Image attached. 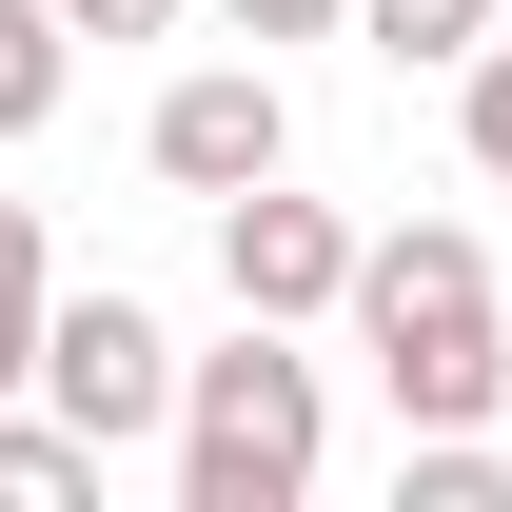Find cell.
Wrapping results in <instances>:
<instances>
[{"label": "cell", "instance_id": "1", "mask_svg": "<svg viewBox=\"0 0 512 512\" xmlns=\"http://www.w3.org/2000/svg\"><path fill=\"white\" fill-rule=\"evenodd\" d=\"M335 316H355V355L394 375V414H414V434H453V414H493V394H512V316H493V256L453 237V217H414V237H355Z\"/></svg>", "mask_w": 512, "mask_h": 512}, {"label": "cell", "instance_id": "9", "mask_svg": "<svg viewBox=\"0 0 512 512\" xmlns=\"http://www.w3.org/2000/svg\"><path fill=\"white\" fill-rule=\"evenodd\" d=\"M355 40H375V60H473L493 0H355Z\"/></svg>", "mask_w": 512, "mask_h": 512}, {"label": "cell", "instance_id": "12", "mask_svg": "<svg viewBox=\"0 0 512 512\" xmlns=\"http://www.w3.org/2000/svg\"><path fill=\"white\" fill-rule=\"evenodd\" d=\"M79 40H178V0H60Z\"/></svg>", "mask_w": 512, "mask_h": 512}, {"label": "cell", "instance_id": "11", "mask_svg": "<svg viewBox=\"0 0 512 512\" xmlns=\"http://www.w3.org/2000/svg\"><path fill=\"white\" fill-rule=\"evenodd\" d=\"M217 20H237V40H335L355 0H217Z\"/></svg>", "mask_w": 512, "mask_h": 512}, {"label": "cell", "instance_id": "6", "mask_svg": "<svg viewBox=\"0 0 512 512\" xmlns=\"http://www.w3.org/2000/svg\"><path fill=\"white\" fill-rule=\"evenodd\" d=\"M60 60H79V20H60V0H0V138H40V119H60Z\"/></svg>", "mask_w": 512, "mask_h": 512}, {"label": "cell", "instance_id": "10", "mask_svg": "<svg viewBox=\"0 0 512 512\" xmlns=\"http://www.w3.org/2000/svg\"><path fill=\"white\" fill-rule=\"evenodd\" d=\"M453 119H473V158L512 178V40H473V60H453Z\"/></svg>", "mask_w": 512, "mask_h": 512}, {"label": "cell", "instance_id": "7", "mask_svg": "<svg viewBox=\"0 0 512 512\" xmlns=\"http://www.w3.org/2000/svg\"><path fill=\"white\" fill-rule=\"evenodd\" d=\"M79 493H99V453L60 414H0V512H79Z\"/></svg>", "mask_w": 512, "mask_h": 512}, {"label": "cell", "instance_id": "5", "mask_svg": "<svg viewBox=\"0 0 512 512\" xmlns=\"http://www.w3.org/2000/svg\"><path fill=\"white\" fill-rule=\"evenodd\" d=\"M158 178L178 197H237V178H296V99L256 60H197L178 99H158Z\"/></svg>", "mask_w": 512, "mask_h": 512}, {"label": "cell", "instance_id": "3", "mask_svg": "<svg viewBox=\"0 0 512 512\" xmlns=\"http://www.w3.org/2000/svg\"><path fill=\"white\" fill-rule=\"evenodd\" d=\"M40 394H60L79 453H138L178 414V335L138 316V296H40Z\"/></svg>", "mask_w": 512, "mask_h": 512}, {"label": "cell", "instance_id": "4", "mask_svg": "<svg viewBox=\"0 0 512 512\" xmlns=\"http://www.w3.org/2000/svg\"><path fill=\"white\" fill-rule=\"evenodd\" d=\"M217 276H237V316H335V276H355V217L335 197H276V178H237L217 197Z\"/></svg>", "mask_w": 512, "mask_h": 512}, {"label": "cell", "instance_id": "2", "mask_svg": "<svg viewBox=\"0 0 512 512\" xmlns=\"http://www.w3.org/2000/svg\"><path fill=\"white\" fill-rule=\"evenodd\" d=\"M316 453H335V414L276 316H237V355H178V512H296Z\"/></svg>", "mask_w": 512, "mask_h": 512}, {"label": "cell", "instance_id": "8", "mask_svg": "<svg viewBox=\"0 0 512 512\" xmlns=\"http://www.w3.org/2000/svg\"><path fill=\"white\" fill-rule=\"evenodd\" d=\"M40 296H60V276H40V217H20V197H0V394L40 375Z\"/></svg>", "mask_w": 512, "mask_h": 512}]
</instances>
